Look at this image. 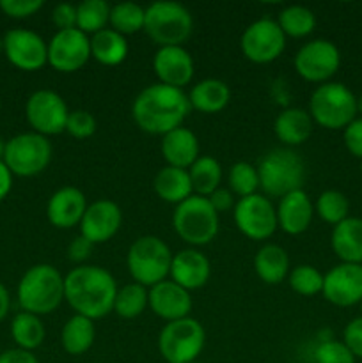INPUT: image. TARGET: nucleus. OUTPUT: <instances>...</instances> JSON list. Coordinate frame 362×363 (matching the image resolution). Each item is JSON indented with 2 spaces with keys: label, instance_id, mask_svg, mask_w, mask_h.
I'll return each mask as SVG.
<instances>
[{
  "label": "nucleus",
  "instance_id": "obj_23",
  "mask_svg": "<svg viewBox=\"0 0 362 363\" xmlns=\"http://www.w3.org/2000/svg\"><path fill=\"white\" fill-rule=\"evenodd\" d=\"M277 223L290 236H298L309 229L314 216V206L304 188L284 195L277 206Z\"/></svg>",
  "mask_w": 362,
  "mask_h": 363
},
{
  "label": "nucleus",
  "instance_id": "obj_43",
  "mask_svg": "<svg viewBox=\"0 0 362 363\" xmlns=\"http://www.w3.org/2000/svg\"><path fill=\"white\" fill-rule=\"evenodd\" d=\"M43 0H0V9L11 18H27L38 13Z\"/></svg>",
  "mask_w": 362,
  "mask_h": 363
},
{
  "label": "nucleus",
  "instance_id": "obj_18",
  "mask_svg": "<svg viewBox=\"0 0 362 363\" xmlns=\"http://www.w3.org/2000/svg\"><path fill=\"white\" fill-rule=\"evenodd\" d=\"M123 223V213L116 202L109 199H99L85 209L80 222V234L87 238L92 245H99L114 238Z\"/></svg>",
  "mask_w": 362,
  "mask_h": 363
},
{
  "label": "nucleus",
  "instance_id": "obj_44",
  "mask_svg": "<svg viewBox=\"0 0 362 363\" xmlns=\"http://www.w3.org/2000/svg\"><path fill=\"white\" fill-rule=\"evenodd\" d=\"M343 342L355 358H362V315L348 323L344 328Z\"/></svg>",
  "mask_w": 362,
  "mask_h": 363
},
{
  "label": "nucleus",
  "instance_id": "obj_6",
  "mask_svg": "<svg viewBox=\"0 0 362 363\" xmlns=\"http://www.w3.org/2000/svg\"><path fill=\"white\" fill-rule=\"evenodd\" d=\"M309 113L327 130H344L357 116V98L344 84L327 82L311 94Z\"/></svg>",
  "mask_w": 362,
  "mask_h": 363
},
{
  "label": "nucleus",
  "instance_id": "obj_28",
  "mask_svg": "<svg viewBox=\"0 0 362 363\" xmlns=\"http://www.w3.org/2000/svg\"><path fill=\"white\" fill-rule=\"evenodd\" d=\"M254 269L263 282L275 286L290 275V255L280 245L266 243L256 252Z\"/></svg>",
  "mask_w": 362,
  "mask_h": 363
},
{
  "label": "nucleus",
  "instance_id": "obj_34",
  "mask_svg": "<svg viewBox=\"0 0 362 363\" xmlns=\"http://www.w3.org/2000/svg\"><path fill=\"white\" fill-rule=\"evenodd\" d=\"M277 23H279L284 35L305 38L314 30L316 16L309 7L293 4V6H287L280 11L279 16H277Z\"/></svg>",
  "mask_w": 362,
  "mask_h": 363
},
{
  "label": "nucleus",
  "instance_id": "obj_31",
  "mask_svg": "<svg viewBox=\"0 0 362 363\" xmlns=\"http://www.w3.org/2000/svg\"><path fill=\"white\" fill-rule=\"evenodd\" d=\"M96 339V328L94 321L84 315L75 314L73 318L67 319L66 325L62 326V332H60V344H62V350L67 354H78L87 353L92 347Z\"/></svg>",
  "mask_w": 362,
  "mask_h": 363
},
{
  "label": "nucleus",
  "instance_id": "obj_9",
  "mask_svg": "<svg viewBox=\"0 0 362 363\" xmlns=\"http://www.w3.org/2000/svg\"><path fill=\"white\" fill-rule=\"evenodd\" d=\"M206 332L194 318L167 323L158 335V351L167 363L197 362L204 350Z\"/></svg>",
  "mask_w": 362,
  "mask_h": 363
},
{
  "label": "nucleus",
  "instance_id": "obj_30",
  "mask_svg": "<svg viewBox=\"0 0 362 363\" xmlns=\"http://www.w3.org/2000/svg\"><path fill=\"white\" fill-rule=\"evenodd\" d=\"M91 57L103 66H119L128 57L126 35L114 28H103L91 35Z\"/></svg>",
  "mask_w": 362,
  "mask_h": 363
},
{
  "label": "nucleus",
  "instance_id": "obj_46",
  "mask_svg": "<svg viewBox=\"0 0 362 363\" xmlns=\"http://www.w3.org/2000/svg\"><path fill=\"white\" fill-rule=\"evenodd\" d=\"M52 21L57 25L59 30L77 28V6L67 2L57 4L52 13Z\"/></svg>",
  "mask_w": 362,
  "mask_h": 363
},
{
  "label": "nucleus",
  "instance_id": "obj_38",
  "mask_svg": "<svg viewBox=\"0 0 362 363\" xmlns=\"http://www.w3.org/2000/svg\"><path fill=\"white\" fill-rule=\"evenodd\" d=\"M314 213L323 220V222L336 227L337 223H341L343 220L348 218L350 202H348L346 195L341 194V191L327 190L323 191V194H319V197L316 199Z\"/></svg>",
  "mask_w": 362,
  "mask_h": 363
},
{
  "label": "nucleus",
  "instance_id": "obj_42",
  "mask_svg": "<svg viewBox=\"0 0 362 363\" xmlns=\"http://www.w3.org/2000/svg\"><path fill=\"white\" fill-rule=\"evenodd\" d=\"M96 128H98V123H96L94 116L87 110H73L67 116L66 123V131L75 138H84L92 137L96 133Z\"/></svg>",
  "mask_w": 362,
  "mask_h": 363
},
{
  "label": "nucleus",
  "instance_id": "obj_16",
  "mask_svg": "<svg viewBox=\"0 0 362 363\" xmlns=\"http://www.w3.org/2000/svg\"><path fill=\"white\" fill-rule=\"evenodd\" d=\"M4 52L13 66L35 71L48 62V43L27 28H13L4 35Z\"/></svg>",
  "mask_w": 362,
  "mask_h": 363
},
{
  "label": "nucleus",
  "instance_id": "obj_50",
  "mask_svg": "<svg viewBox=\"0 0 362 363\" xmlns=\"http://www.w3.org/2000/svg\"><path fill=\"white\" fill-rule=\"evenodd\" d=\"M11 186H13V174L7 169L4 160H0V201H4L7 197V194L11 191Z\"/></svg>",
  "mask_w": 362,
  "mask_h": 363
},
{
  "label": "nucleus",
  "instance_id": "obj_37",
  "mask_svg": "<svg viewBox=\"0 0 362 363\" xmlns=\"http://www.w3.org/2000/svg\"><path fill=\"white\" fill-rule=\"evenodd\" d=\"M146 7L135 2H119L110 9V27L119 34L128 35L144 30Z\"/></svg>",
  "mask_w": 362,
  "mask_h": 363
},
{
  "label": "nucleus",
  "instance_id": "obj_55",
  "mask_svg": "<svg viewBox=\"0 0 362 363\" xmlns=\"http://www.w3.org/2000/svg\"><path fill=\"white\" fill-rule=\"evenodd\" d=\"M361 311H362V301H361Z\"/></svg>",
  "mask_w": 362,
  "mask_h": 363
},
{
  "label": "nucleus",
  "instance_id": "obj_29",
  "mask_svg": "<svg viewBox=\"0 0 362 363\" xmlns=\"http://www.w3.org/2000/svg\"><path fill=\"white\" fill-rule=\"evenodd\" d=\"M153 188L162 201L176 206L194 195L188 170L169 165L156 172L155 179H153Z\"/></svg>",
  "mask_w": 362,
  "mask_h": 363
},
{
  "label": "nucleus",
  "instance_id": "obj_1",
  "mask_svg": "<svg viewBox=\"0 0 362 363\" xmlns=\"http://www.w3.org/2000/svg\"><path fill=\"white\" fill-rule=\"evenodd\" d=\"M190 108V101L183 89L158 82L138 92L131 105V117L142 131L163 137L169 131L183 126Z\"/></svg>",
  "mask_w": 362,
  "mask_h": 363
},
{
  "label": "nucleus",
  "instance_id": "obj_41",
  "mask_svg": "<svg viewBox=\"0 0 362 363\" xmlns=\"http://www.w3.org/2000/svg\"><path fill=\"white\" fill-rule=\"evenodd\" d=\"M312 358H314V363H355L357 360L351 351L344 346V342L334 339L322 340L314 347Z\"/></svg>",
  "mask_w": 362,
  "mask_h": 363
},
{
  "label": "nucleus",
  "instance_id": "obj_45",
  "mask_svg": "<svg viewBox=\"0 0 362 363\" xmlns=\"http://www.w3.org/2000/svg\"><path fill=\"white\" fill-rule=\"evenodd\" d=\"M343 140L348 151L362 160V117H358V119L355 117V119L344 128Z\"/></svg>",
  "mask_w": 362,
  "mask_h": 363
},
{
  "label": "nucleus",
  "instance_id": "obj_27",
  "mask_svg": "<svg viewBox=\"0 0 362 363\" xmlns=\"http://www.w3.org/2000/svg\"><path fill=\"white\" fill-rule=\"evenodd\" d=\"M188 101L197 112L216 113L226 108L227 103L231 101V89L219 78H204L190 89Z\"/></svg>",
  "mask_w": 362,
  "mask_h": 363
},
{
  "label": "nucleus",
  "instance_id": "obj_20",
  "mask_svg": "<svg viewBox=\"0 0 362 363\" xmlns=\"http://www.w3.org/2000/svg\"><path fill=\"white\" fill-rule=\"evenodd\" d=\"M148 305L158 318L165 319L167 323L190 318V291L183 289V287L177 286L172 280H163V282L149 287Z\"/></svg>",
  "mask_w": 362,
  "mask_h": 363
},
{
  "label": "nucleus",
  "instance_id": "obj_35",
  "mask_svg": "<svg viewBox=\"0 0 362 363\" xmlns=\"http://www.w3.org/2000/svg\"><path fill=\"white\" fill-rule=\"evenodd\" d=\"M110 6L106 0H84L77 4V28L84 34H96L106 28L110 21Z\"/></svg>",
  "mask_w": 362,
  "mask_h": 363
},
{
  "label": "nucleus",
  "instance_id": "obj_13",
  "mask_svg": "<svg viewBox=\"0 0 362 363\" xmlns=\"http://www.w3.org/2000/svg\"><path fill=\"white\" fill-rule=\"evenodd\" d=\"M25 116H27L28 124L34 128V133L48 137V135H59L66 131L70 110L59 92L39 89L32 92L31 98L27 99Z\"/></svg>",
  "mask_w": 362,
  "mask_h": 363
},
{
  "label": "nucleus",
  "instance_id": "obj_19",
  "mask_svg": "<svg viewBox=\"0 0 362 363\" xmlns=\"http://www.w3.org/2000/svg\"><path fill=\"white\" fill-rule=\"evenodd\" d=\"M153 69L160 84L183 89L194 78V57L183 46H160L153 57Z\"/></svg>",
  "mask_w": 362,
  "mask_h": 363
},
{
  "label": "nucleus",
  "instance_id": "obj_49",
  "mask_svg": "<svg viewBox=\"0 0 362 363\" xmlns=\"http://www.w3.org/2000/svg\"><path fill=\"white\" fill-rule=\"evenodd\" d=\"M0 363H39L38 358L31 353L16 347V350H9L6 353L0 354Z\"/></svg>",
  "mask_w": 362,
  "mask_h": 363
},
{
  "label": "nucleus",
  "instance_id": "obj_2",
  "mask_svg": "<svg viewBox=\"0 0 362 363\" xmlns=\"http://www.w3.org/2000/svg\"><path fill=\"white\" fill-rule=\"evenodd\" d=\"M116 279L102 266L80 264L64 277V300L78 315L102 319L114 308Z\"/></svg>",
  "mask_w": 362,
  "mask_h": 363
},
{
  "label": "nucleus",
  "instance_id": "obj_52",
  "mask_svg": "<svg viewBox=\"0 0 362 363\" xmlns=\"http://www.w3.org/2000/svg\"><path fill=\"white\" fill-rule=\"evenodd\" d=\"M4 151H6V144H4V140L0 138V160L4 158Z\"/></svg>",
  "mask_w": 362,
  "mask_h": 363
},
{
  "label": "nucleus",
  "instance_id": "obj_36",
  "mask_svg": "<svg viewBox=\"0 0 362 363\" xmlns=\"http://www.w3.org/2000/svg\"><path fill=\"white\" fill-rule=\"evenodd\" d=\"M148 307V289L137 282L126 284L124 287H117L116 300H114L112 312H116L123 319H135Z\"/></svg>",
  "mask_w": 362,
  "mask_h": 363
},
{
  "label": "nucleus",
  "instance_id": "obj_54",
  "mask_svg": "<svg viewBox=\"0 0 362 363\" xmlns=\"http://www.w3.org/2000/svg\"><path fill=\"white\" fill-rule=\"evenodd\" d=\"M361 170H362V160H361Z\"/></svg>",
  "mask_w": 362,
  "mask_h": 363
},
{
  "label": "nucleus",
  "instance_id": "obj_53",
  "mask_svg": "<svg viewBox=\"0 0 362 363\" xmlns=\"http://www.w3.org/2000/svg\"><path fill=\"white\" fill-rule=\"evenodd\" d=\"M357 112L362 113V96L361 98H357Z\"/></svg>",
  "mask_w": 362,
  "mask_h": 363
},
{
  "label": "nucleus",
  "instance_id": "obj_22",
  "mask_svg": "<svg viewBox=\"0 0 362 363\" xmlns=\"http://www.w3.org/2000/svg\"><path fill=\"white\" fill-rule=\"evenodd\" d=\"M87 206V199L82 194V190L75 186H64L48 199L46 216H48V222L57 229H71L75 225H80Z\"/></svg>",
  "mask_w": 362,
  "mask_h": 363
},
{
  "label": "nucleus",
  "instance_id": "obj_7",
  "mask_svg": "<svg viewBox=\"0 0 362 363\" xmlns=\"http://www.w3.org/2000/svg\"><path fill=\"white\" fill-rule=\"evenodd\" d=\"M172 252L163 240L156 236H141L131 243L126 264L133 282L153 287L167 280L170 273Z\"/></svg>",
  "mask_w": 362,
  "mask_h": 363
},
{
  "label": "nucleus",
  "instance_id": "obj_12",
  "mask_svg": "<svg viewBox=\"0 0 362 363\" xmlns=\"http://www.w3.org/2000/svg\"><path fill=\"white\" fill-rule=\"evenodd\" d=\"M241 53L251 62L268 64L279 59L286 48V35L280 30L277 20L259 18L243 30L240 39Z\"/></svg>",
  "mask_w": 362,
  "mask_h": 363
},
{
  "label": "nucleus",
  "instance_id": "obj_15",
  "mask_svg": "<svg viewBox=\"0 0 362 363\" xmlns=\"http://www.w3.org/2000/svg\"><path fill=\"white\" fill-rule=\"evenodd\" d=\"M91 59V38L78 28L57 30L48 41V64L60 73H75Z\"/></svg>",
  "mask_w": 362,
  "mask_h": 363
},
{
  "label": "nucleus",
  "instance_id": "obj_32",
  "mask_svg": "<svg viewBox=\"0 0 362 363\" xmlns=\"http://www.w3.org/2000/svg\"><path fill=\"white\" fill-rule=\"evenodd\" d=\"M188 176H190L194 195L209 197L222 183V167L213 156H199L194 165L188 169Z\"/></svg>",
  "mask_w": 362,
  "mask_h": 363
},
{
  "label": "nucleus",
  "instance_id": "obj_40",
  "mask_svg": "<svg viewBox=\"0 0 362 363\" xmlns=\"http://www.w3.org/2000/svg\"><path fill=\"white\" fill-rule=\"evenodd\" d=\"M291 291L300 296H316L323 289V275L318 268L311 264L295 266L287 275Z\"/></svg>",
  "mask_w": 362,
  "mask_h": 363
},
{
  "label": "nucleus",
  "instance_id": "obj_14",
  "mask_svg": "<svg viewBox=\"0 0 362 363\" xmlns=\"http://www.w3.org/2000/svg\"><path fill=\"white\" fill-rule=\"evenodd\" d=\"M295 71L304 80L327 84L341 66L339 48L329 39H312L305 43L295 55Z\"/></svg>",
  "mask_w": 362,
  "mask_h": 363
},
{
  "label": "nucleus",
  "instance_id": "obj_4",
  "mask_svg": "<svg viewBox=\"0 0 362 363\" xmlns=\"http://www.w3.org/2000/svg\"><path fill=\"white\" fill-rule=\"evenodd\" d=\"M259 188L266 197L283 199L291 191L302 190L305 181V163L297 151L290 147L272 149L258 165Z\"/></svg>",
  "mask_w": 362,
  "mask_h": 363
},
{
  "label": "nucleus",
  "instance_id": "obj_25",
  "mask_svg": "<svg viewBox=\"0 0 362 363\" xmlns=\"http://www.w3.org/2000/svg\"><path fill=\"white\" fill-rule=\"evenodd\" d=\"M311 113L298 106H287L273 121V131L275 137L287 147H297L302 145L312 133Z\"/></svg>",
  "mask_w": 362,
  "mask_h": 363
},
{
  "label": "nucleus",
  "instance_id": "obj_56",
  "mask_svg": "<svg viewBox=\"0 0 362 363\" xmlns=\"http://www.w3.org/2000/svg\"><path fill=\"white\" fill-rule=\"evenodd\" d=\"M190 363H197V362H190Z\"/></svg>",
  "mask_w": 362,
  "mask_h": 363
},
{
  "label": "nucleus",
  "instance_id": "obj_24",
  "mask_svg": "<svg viewBox=\"0 0 362 363\" xmlns=\"http://www.w3.org/2000/svg\"><path fill=\"white\" fill-rule=\"evenodd\" d=\"M160 151L167 165L188 170L199 158V138L192 130L180 126L163 135Z\"/></svg>",
  "mask_w": 362,
  "mask_h": 363
},
{
  "label": "nucleus",
  "instance_id": "obj_48",
  "mask_svg": "<svg viewBox=\"0 0 362 363\" xmlns=\"http://www.w3.org/2000/svg\"><path fill=\"white\" fill-rule=\"evenodd\" d=\"M209 204L213 206L216 213L227 211V209L234 208V194L229 190V188H216L212 195L208 197Z\"/></svg>",
  "mask_w": 362,
  "mask_h": 363
},
{
  "label": "nucleus",
  "instance_id": "obj_10",
  "mask_svg": "<svg viewBox=\"0 0 362 363\" xmlns=\"http://www.w3.org/2000/svg\"><path fill=\"white\" fill-rule=\"evenodd\" d=\"M4 163L11 174L32 177L41 174L52 160V144L39 133H21L6 142Z\"/></svg>",
  "mask_w": 362,
  "mask_h": 363
},
{
  "label": "nucleus",
  "instance_id": "obj_11",
  "mask_svg": "<svg viewBox=\"0 0 362 363\" xmlns=\"http://www.w3.org/2000/svg\"><path fill=\"white\" fill-rule=\"evenodd\" d=\"M233 218L238 230L248 240L265 241L277 230V209L265 195L254 194L238 199L233 208Z\"/></svg>",
  "mask_w": 362,
  "mask_h": 363
},
{
  "label": "nucleus",
  "instance_id": "obj_17",
  "mask_svg": "<svg viewBox=\"0 0 362 363\" xmlns=\"http://www.w3.org/2000/svg\"><path fill=\"white\" fill-rule=\"evenodd\" d=\"M323 296L336 307H351L362 301V264L334 266L323 275Z\"/></svg>",
  "mask_w": 362,
  "mask_h": 363
},
{
  "label": "nucleus",
  "instance_id": "obj_47",
  "mask_svg": "<svg viewBox=\"0 0 362 363\" xmlns=\"http://www.w3.org/2000/svg\"><path fill=\"white\" fill-rule=\"evenodd\" d=\"M92 247H94V245H92L87 238H84L80 234V236H77L71 240L70 247H67V259L73 262L87 261L89 255H91V252H92Z\"/></svg>",
  "mask_w": 362,
  "mask_h": 363
},
{
  "label": "nucleus",
  "instance_id": "obj_33",
  "mask_svg": "<svg viewBox=\"0 0 362 363\" xmlns=\"http://www.w3.org/2000/svg\"><path fill=\"white\" fill-rule=\"evenodd\" d=\"M11 335L20 350L31 351L35 350L45 340V325L39 319V315L28 314V312H20L14 315L13 325H11Z\"/></svg>",
  "mask_w": 362,
  "mask_h": 363
},
{
  "label": "nucleus",
  "instance_id": "obj_5",
  "mask_svg": "<svg viewBox=\"0 0 362 363\" xmlns=\"http://www.w3.org/2000/svg\"><path fill=\"white\" fill-rule=\"evenodd\" d=\"M192 30L194 18L183 4L158 0L146 7L144 32L158 46H183Z\"/></svg>",
  "mask_w": 362,
  "mask_h": 363
},
{
  "label": "nucleus",
  "instance_id": "obj_39",
  "mask_svg": "<svg viewBox=\"0 0 362 363\" xmlns=\"http://www.w3.org/2000/svg\"><path fill=\"white\" fill-rule=\"evenodd\" d=\"M227 184H229V190L240 199L254 195L259 188L258 167L247 162L234 163L227 174Z\"/></svg>",
  "mask_w": 362,
  "mask_h": 363
},
{
  "label": "nucleus",
  "instance_id": "obj_26",
  "mask_svg": "<svg viewBox=\"0 0 362 363\" xmlns=\"http://www.w3.org/2000/svg\"><path fill=\"white\" fill-rule=\"evenodd\" d=\"M330 245L343 262L362 264V218L348 216L337 223L330 236Z\"/></svg>",
  "mask_w": 362,
  "mask_h": 363
},
{
  "label": "nucleus",
  "instance_id": "obj_51",
  "mask_svg": "<svg viewBox=\"0 0 362 363\" xmlns=\"http://www.w3.org/2000/svg\"><path fill=\"white\" fill-rule=\"evenodd\" d=\"M9 305H11L9 293H7V289L4 287V284L0 282V321H2V319L7 315V312H9Z\"/></svg>",
  "mask_w": 362,
  "mask_h": 363
},
{
  "label": "nucleus",
  "instance_id": "obj_3",
  "mask_svg": "<svg viewBox=\"0 0 362 363\" xmlns=\"http://www.w3.org/2000/svg\"><path fill=\"white\" fill-rule=\"evenodd\" d=\"M64 300V277L52 264H35L25 272L18 284V301L23 312L45 315Z\"/></svg>",
  "mask_w": 362,
  "mask_h": 363
},
{
  "label": "nucleus",
  "instance_id": "obj_8",
  "mask_svg": "<svg viewBox=\"0 0 362 363\" xmlns=\"http://www.w3.org/2000/svg\"><path fill=\"white\" fill-rule=\"evenodd\" d=\"M172 225L185 243L192 247H204L219 234V213L209 204L208 197L192 195L176 206Z\"/></svg>",
  "mask_w": 362,
  "mask_h": 363
},
{
  "label": "nucleus",
  "instance_id": "obj_21",
  "mask_svg": "<svg viewBox=\"0 0 362 363\" xmlns=\"http://www.w3.org/2000/svg\"><path fill=\"white\" fill-rule=\"evenodd\" d=\"M169 275L170 280L183 289H201L212 277V264L209 259L197 248H185L172 255Z\"/></svg>",
  "mask_w": 362,
  "mask_h": 363
}]
</instances>
